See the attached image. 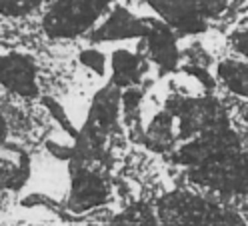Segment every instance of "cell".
Returning a JSON list of instances; mask_svg holds the SVG:
<instances>
[{"label": "cell", "instance_id": "cell-1", "mask_svg": "<svg viewBox=\"0 0 248 226\" xmlns=\"http://www.w3.org/2000/svg\"><path fill=\"white\" fill-rule=\"evenodd\" d=\"M0 86L14 96L32 98L38 94V72L30 58L24 54H2L0 56Z\"/></svg>", "mask_w": 248, "mask_h": 226}, {"label": "cell", "instance_id": "cell-2", "mask_svg": "<svg viewBox=\"0 0 248 226\" xmlns=\"http://www.w3.org/2000/svg\"><path fill=\"white\" fill-rule=\"evenodd\" d=\"M148 22H150V28H148V34L144 36L146 50H148V62L158 66L162 72L176 70L180 62L176 32L164 20L152 18Z\"/></svg>", "mask_w": 248, "mask_h": 226}, {"label": "cell", "instance_id": "cell-3", "mask_svg": "<svg viewBox=\"0 0 248 226\" xmlns=\"http://www.w3.org/2000/svg\"><path fill=\"white\" fill-rule=\"evenodd\" d=\"M216 78L232 94L248 98V64L226 58L216 66Z\"/></svg>", "mask_w": 248, "mask_h": 226}, {"label": "cell", "instance_id": "cell-4", "mask_svg": "<svg viewBox=\"0 0 248 226\" xmlns=\"http://www.w3.org/2000/svg\"><path fill=\"white\" fill-rule=\"evenodd\" d=\"M228 42L236 54L248 58V28L246 30H234V32L230 34Z\"/></svg>", "mask_w": 248, "mask_h": 226}]
</instances>
